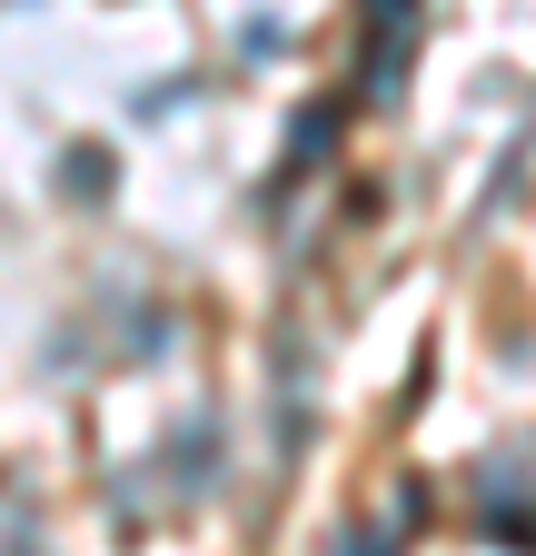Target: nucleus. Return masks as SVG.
Masks as SVG:
<instances>
[{
	"label": "nucleus",
	"instance_id": "f257e3e1",
	"mask_svg": "<svg viewBox=\"0 0 536 556\" xmlns=\"http://www.w3.org/2000/svg\"><path fill=\"white\" fill-rule=\"evenodd\" d=\"M348 556H387V546H378V536H358V546H348Z\"/></svg>",
	"mask_w": 536,
	"mask_h": 556
}]
</instances>
